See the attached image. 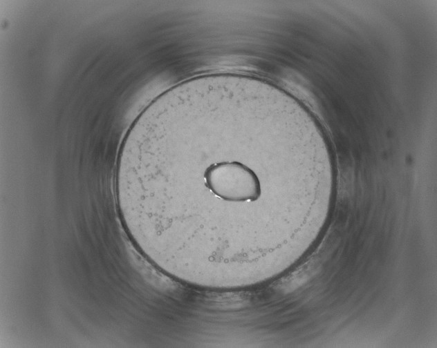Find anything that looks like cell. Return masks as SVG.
<instances>
[{"label":"cell","mask_w":437,"mask_h":348,"mask_svg":"<svg viewBox=\"0 0 437 348\" xmlns=\"http://www.w3.org/2000/svg\"><path fill=\"white\" fill-rule=\"evenodd\" d=\"M269 123L258 107L216 98L145 124L120 177L161 246L221 270L248 267L275 247L281 188L308 174L274 164Z\"/></svg>","instance_id":"cell-1"}]
</instances>
